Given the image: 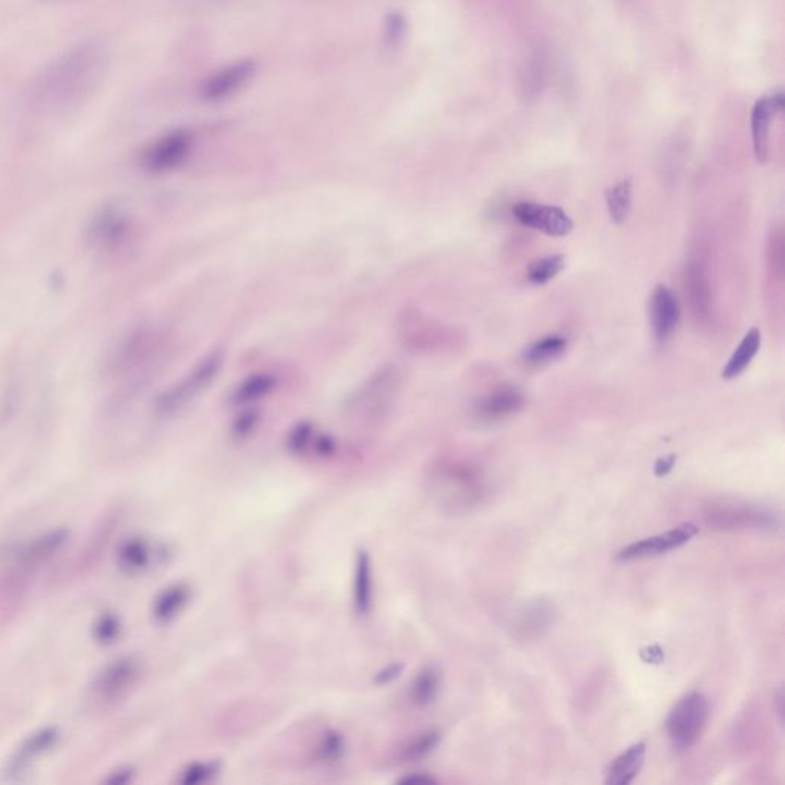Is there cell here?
Wrapping results in <instances>:
<instances>
[{
    "instance_id": "cell-1",
    "label": "cell",
    "mask_w": 785,
    "mask_h": 785,
    "mask_svg": "<svg viewBox=\"0 0 785 785\" xmlns=\"http://www.w3.org/2000/svg\"><path fill=\"white\" fill-rule=\"evenodd\" d=\"M109 46L89 37L48 63L31 83L30 105L43 114H63L96 96L109 69Z\"/></svg>"
},
{
    "instance_id": "cell-2",
    "label": "cell",
    "mask_w": 785,
    "mask_h": 785,
    "mask_svg": "<svg viewBox=\"0 0 785 785\" xmlns=\"http://www.w3.org/2000/svg\"><path fill=\"white\" fill-rule=\"evenodd\" d=\"M427 488L434 502L450 513L470 511L487 493L480 471L460 462L436 465L428 476Z\"/></svg>"
},
{
    "instance_id": "cell-3",
    "label": "cell",
    "mask_w": 785,
    "mask_h": 785,
    "mask_svg": "<svg viewBox=\"0 0 785 785\" xmlns=\"http://www.w3.org/2000/svg\"><path fill=\"white\" fill-rule=\"evenodd\" d=\"M709 720V701L700 692L684 695L666 721L667 735L678 752H687L700 741Z\"/></svg>"
},
{
    "instance_id": "cell-4",
    "label": "cell",
    "mask_w": 785,
    "mask_h": 785,
    "mask_svg": "<svg viewBox=\"0 0 785 785\" xmlns=\"http://www.w3.org/2000/svg\"><path fill=\"white\" fill-rule=\"evenodd\" d=\"M221 367H223V355L220 352L211 353L201 359L192 372L160 396L157 402L158 413L168 416L186 407L189 402L201 395L214 379H217Z\"/></svg>"
},
{
    "instance_id": "cell-5",
    "label": "cell",
    "mask_w": 785,
    "mask_h": 785,
    "mask_svg": "<svg viewBox=\"0 0 785 785\" xmlns=\"http://www.w3.org/2000/svg\"><path fill=\"white\" fill-rule=\"evenodd\" d=\"M194 149V134L177 129L155 140L142 155V165L152 174H165L180 168Z\"/></svg>"
},
{
    "instance_id": "cell-6",
    "label": "cell",
    "mask_w": 785,
    "mask_h": 785,
    "mask_svg": "<svg viewBox=\"0 0 785 785\" xmlns=\"http://www.w3.org/2000/svg\"><path fill=\"white\" fill-rule=\"evenodd\" d=\"M698 528L695 523H683L677 528L658 534V536L648 537V539L638 540L631 543L617 552L618 562H635V560L652 559V557L663 556L667 552L681 548L697 536Z\"/></svg>"
},
{
    "instance_id": "cell-7",
    "label": "cell",
    "mask_w": 785,
    "mask_h": 785,
    "mask_svg": "<svg viewBox=\"0 0 785 785\" xmlns=\"http://www.w3.org/2000/svg\"><path fill=\"white\" fill-rule=\"evenodd\" d=\"M513 215L522 226L542 232L548 237H568L574 230V221L562 207L522 201L513 207Z\"/></svg>"
},
{
    "instance_id": "cell-8",
    "label": "cell",
    "mask_w": 785,
    "mask_h": 785,
    "mask_svg": "<svg viewBox=\"0 0 785 785\" xmlns=\"http://www.w3.org/2000/svg\"><path fill=\"white\" fill-rule=\"evenodd\" d=\"M557 609L554 603L537 598L525 603L514 615L511 623V635L514 640L531 643L545 637L552 626L556 625Z\"/></svg>"
},
{
    "instance_id": "cell-9",
    "label": "cell",
    "mask_w": 785,
    "mask_h": 785,
    "mask_svg": "<svg viewBox=\"0 0 785 785\" xmlns=\"http://www.w3.org/2000/svg\"><path fill=\"white\" fill-rule=\"evenodd\" d=\"M257 68V62L252 59L238 60L232 65L224 66L201 85V99L206 102H221L229 99L252 80L257 73Z\"/></svg>"
},
{
    "instance_id": "cell-10",
    "label": "cell",
    "mask_w": 785,
    "mask_h": 785,
    "mask_svg": "<svg viewBox=\"0 0 785 785\" xmlns=\"http://www.w3.org/2000/svg\"><path fill=\"white\" fill-rule=\"evenodd\" d=\"M784 94L772 92L770 96L759 97L752 111V140L756 160L761 165L769 158L770 122L779 112L784 111Z\"/></svg>"
},
{
    "instance_id": "cell-11",
    "label": "cell",
    "mask_w": 785,
    "mask_h": 785,
    "mask_svg": "<svg viewBox=\"0 0 785 785\" xmlns=\"http://www.w3.org/2000/svg\"><path fill=\"white\" fill-rule=\"evenodd\" d=\"M649 319L658 344L669 341L680 322V304L669 287L658 284L649 303Z\"/></svg>"
},
{
    "instance_id": "cell-12",
    "label": "cell",
    "mask_w": 785,
    "mask_h": 785,
    "mask_svg": "<svg viewBox=\"0 0 785 785\" xmlns=\"http://www.w3.org/2000/svg\"><path fill=\"white\" fill-rule=\"evenodd\" d=\"M525 395L514 385H500L479 399L476 413L482 421L497 422L508 419L522 410Z\"/></svg>"
},
{
    "instance_id": "cell-13",
    "label": "cell",
    "mask_w": 785,
    "mask_h": 785,
    "mask_svg": "<svg viewBox=\"0 0 785 785\" xmlns=\"http://www.w3.org/2000/svg\"><path fill=\"white\" fill-rule=\"evenodd\" d=\"M707 523L715 529H772L775 526V516L747 506H727L713 510L707 516Z\"/></svg>"
},
{
    "instance_id": "cell-14",
    "label": "cell",
    "mask_w": 785,
    "mask_h": 785,
    "mask_svg": "<svg viewBox=\"0 0 785 785\" xmlns=\"http://www.w3.org/2000/svg\"><path fill=\"white\" fill-rule=\"evenodd\" d=\"M128 230V217L119 209L108 207L92 223L89 238L100 249L111 250L125 240Z\"/></svg>"
},
{
    "instance_id": "cell-15",
    "label": "cell",
    "mask_w": 785,
    "mask_h": 785,
    "mask_svg": "<svg viewBox=\"0 0 785 785\" xmlns=\"http://www.w3.org/2000/svg\"><path fill=\"white\" fill-rule=\"evenodd\" d=\"M375 582H373V565L370 554L361 549L356 554L355 569H353V611L358 617H367L372 612L373 597H375Z\"/></svg>"
},
{
    "instance_id": "cell-16",
    "label": "cell",
    "mask_w": 785,
    "mask_h": 785,
    "mask_svg": "<svg viewBox=\"0 0 785 785\" xmlns=\"http://www.w3.org/2000/svg\"><path fill=\"white\" fill-rule=\"evenodd\" d=\"M646 759V744L637 743L626 749L612 761L606 784L629 785L641 772Z\"/></svg>"
},
{
    "instance_id": "cell-17",
    "label": "cell",
    "mask_w": 785,
    "mask_h": 785,
    "mask_svg": "<svg viewBox=\"0 0 785 785\" xmlns=\"http://www.w3.org/2000/svg\"><path fill=\"white\" fill-rule=\"evenodd\" d=\"M761 349V332L756 327L750 329L744 336L743 341L736 347L735 352L730 356L727 361L726 367L723 370V379L732 381L746 372L749 365L752 364L755 356L758 355Z\"/></svg>"
},
{
    "instance_id": "cell-18",
    "label": "cell",
    "mask_w": 785,
    "mask_h": 785,
    "mask_svg": "<svg viewBox=\"0 0 785 785\" xmlns=\"http://www.w3.org/2000/svg\"><path fill=\"white\" fill-rule=\"evenodd\" d=\"M441 683L442 675L441 671H439V667H424V669H421V672L414 677L413 683H411L410 692H408L411 703L416 707L430 706V704H433L434 700H436L437 695H439Z\"/></svg>"
},
{
    "instance_id": "cell-19",
    "label": "cell",
    "mask_w": 785,
    "mask_h": 785,
    "mask_svg": "<svg viewBox=\"0 0 785 785\" xmlns=\"http://www.w3.org/2000/svg\"><path fill=\"white\" fill-rule=\"evenodd\" d=\"M568 347V339L563 335H548L537 339L526 347L523 352V361L531 365L548 364L560 358Z\"/></svg>"
},
{
    "instance_id": "cell-20",
    "label": "cell",
    "mask_w": 785,
    "mask_h": 785,
    "mask_svg": "<svg viewBox=\"0 0 785 785\" xmlns=\"http://www.w3.org/2000/svg\"><path fill=\"white\" fill-rule=\"evenodd\" d=\"M632 195H634V186L631 178L618 181L606 191L609 217L615 224H623L628 220L631 214Z\"/></svg>"
},
{
    "instance_id": "cell-21",
    "label": "cell",
    "mask_w": 785,
    "mask_h": 785,
    "mask_svg": "<svg viewBox=\"0 0 785 785\" xmlns=\"http://www.w3.org/2000/svg\"><path fill=\"white\" fill-rule=\"evenodd\" d=\"M189 602H191V588L183 583H178V585L169 588L158 600L157 617L165 621L171 620L183 612Z\"/></svg>"
},
{
    "instance_id": "cell-22",
    "label": "cell",
    "mask_w": 785,
    "mask_h": 785,
    "mask_svg": "<svg viewBox=\"0 0 785 785\" xmlns=\"http://www.w3.org/2000/svg\"><path fill=\"white\" fill-rule=\"evenodd\" d=\"M565 267V257L563 255H549V257L539 258L533 261L528 267V281L529 283L536 284V286H543L548 284L549 281L554 280Z\"/></svg>"
},
{
    "instance_id": "cell-23",
    "label": "cell",
    "mask_w": 785,
    "mask_h": 785,
    "mask_svg": "<svg viewBox=\"0 0 785 785\" xmlns=\"http://www.w3.org/2000/svg\"><path fill=\"white\" fill-rule=\"evenodd\" d=\"M345 753V738L336 730H329L321 736L315 747V759L319 764H335Z\"/></svg>"
},
{
    "instance_id": "cell-24",
    "label": "cell",
    "mask_w": 785,
    "mask_h": 785,
    "mask_svg": "<svg viewBox=\"0 0 785 785\" xmlns=\"http://www.w3.org/2000/svg\"><path fill=\"white\" fill-rule=\"evenodd\" d=\"M275 387V379L270 375L250 376L249 379L238 385L234 393L235 404H247L250 401H257L269 393Z\"/></svg>"
},
{
    "instance_id": "cell-25",
    "label": "cell",
    "mask_w": 785,
    "mask_h": 785,
    "mask_svg": "<svg viewBox=\"0 0 785 785\" xmlns=\"http://www.w3.org/2000/svg\"><path fill=\"white\" fill-rule=\"evenodd\" d=\"M545 54L543 51L536 50L526 63L525 71H523V89L526 91V96H537L540 89H542L543 82H545Z\"/></svg>"
},
{
    "instance_id": "cell-26",
    "label": "cell",
    "mask_w": 785,
    "mask_h": 785,
    "mask_svg": "<svg viewBox=\"0 0 785 785\" xmlns=\"http://www.w3.org/2000/svg\"><path fill=\"white\" fill-rule=\"evenodd\" d=\"M441 738V733L436 732V730L421 733V735L416 736V738L405 747V759H408V761H416V759L425 758V756L430 755V753L439 746Z\"/></svg>"
},
{
    "instance_id": "cell-27",
    "label": "cell",
    "mask_w": 785,
    "mask_h": 785,
    "mask_svg": "<svg viewBox=\"0 0 785 785\" xmlns=\"http://www.w3.org/2000/svg\"><path fill=\"white\" fill-rule=\"evenodd\" d=\"M319 436L315 434V428L309 424H301L293 430L290 434L289 445L290 450L298 454L307 453V451L316 450Z\"/></svg>"
},
{
    "instance_id": "cell-28",
    "label": "cell",
    "mask_w": 785,
    "mask_h": 785,
    "mask_svg": "<svg viewBox=\"0 0 785 785\" xmlns=\"http://www.w3.org/2000/svg\"><path fill=\"white\" fill-rule=\"evenodd\" d=\"M220 772V766L214 761H204V763L191 764L184 770L181 782L184 784H201V782L211 781Z\"/></svg>"
},
{
    "instance_id": "cell-29",
    "label": "cell",
    "mask_w": 785,
    "mask_h": 785,
    "mask_svg": "<svg viewBox=\"0 0 785 785\" xmlns=\"http://www.w3.org/2000/svg\"><path fill=\"white\" fill-rule=\"evenodd\" d=\"M385 42L390 48H396V46L401 45L402 39L405 37V31H407V22H405V17L402 16L401 13L395 11V13H390L385 19Z\"/></svg>"
},
{
    "instance_id": "cell-30",
    "label": "cell",
    "mask_w": 785,
    "mask_h": 785,
    "mask_svg": "<svg viewBox=\"0 0 785 785\" xmlns=\"http://www.w3.org/2000/svg\"><path fill=\"white\" fill-rule=\"evenodd\" d=\"M677 464V454H669V456L660 457L655 462L654 474L657 477H666L672 473V470Z\"/></svg>"
},
{
    "instance_id": "cell-31",
    "label": "cell",
    "mask_w": 785,
    "mask_h": 785,
    "mask_svg": "<svg viewBox=\"0 0 785 785\" xmlns=\"http://www.w3.org/2000/svg\"><path fill=\"white\" fill-rule=\"evenodd\" d=\"M255 421H257V419H255V416H252V414H247V416H244V418L241 419L240 422H238V427H237L238 436H240V434H246L247 431L252 430Z\"/></svg>"
},
{
    "instance_id": "cell-32",
    "label": "cell",
    "mask_w": 785,
    "mask_h": 785,
    "mask_svg": "<svg viewBox=\"0 0 785 785\" xmlns=\"http://www.w3.org/2000/svg\"><path fill=\"white\" fill-rule=\"evenodd\" d=\"M776 703H778V713L779 717H781L782 721V690H778V695H776Z\"/></svg>"
},
{
    "instance_id": "cell-33",
    "label": "cell",
    "mask_w": 785,
    "mask_h": 785,
    "mask_svg": "<svg viewBox=\"0 0 785 785\" xmlns=\"http://www.w3.org/2000/svg\"><path fill=\"white\" fill-rule=\"evenodd\" d=\"M43 2H60V0H43Z\"/></svg>"
}]
</instances>
